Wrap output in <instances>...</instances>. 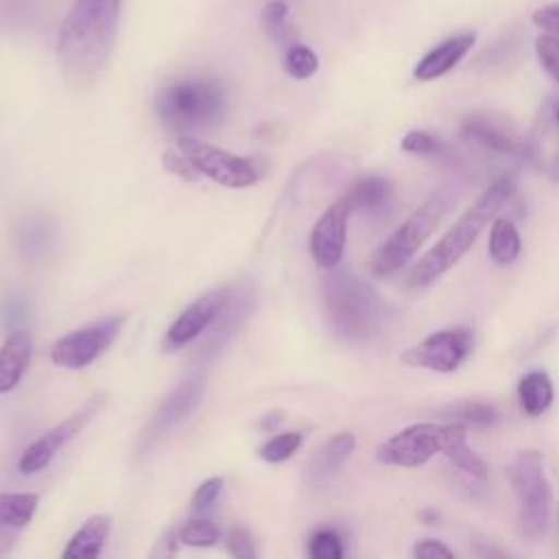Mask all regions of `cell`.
<instances>
[{
  "label": "cell",
  "instance_id": "obj_32",
  "mask_svg": "<svg viewBox=\"0 0 559 559\" xmlns=\"http://www.w3.org/2000/svg\"><path fill=\"white\" fill-rule=\"evenodd\" d=\"M443 148L445 146L435 135H430L428 131L415 129V131H408L402 138V151H406L411 155H430V157L437 155V157H441Z\"/></svg>",
  "mask_w": 559,
  "mask_h": 559
},
{
  "label": "cell",
  "instance_id": "obj_10",
  "mask_svg": "<svg viewBox=\"0 0 559 559\" xmlns=\"http://www.w3.org/2000/svg\"><path fill=\"white\" fill-rule=\"evenodd\" d=\"M443 450V426L413 424L378 445L376 459L395 467H419Z\"/></svg>",
  "mask_w": 559,
  "mask_h": 559
},
{
  "label": "cell",
  "instance_id": "obj_13",
  "mask_svg": "<svg viewBox=\"0 0 559 559\" xmlns=\"http://www.w3.org/2000/svg\"><path fill=\"white\" fill-rule=\"evenodd\" d=\"M201 397H203V380L199 376H192L183 380L177 389H173L170 395L159 404V408L146 424L144 432L140 435V450L151 448L168 430L181 424L199 406Z\"/></svg>",
  "mask_w": 559,
  "mask_h": 559
},
{
  "label": "cell",
  "instance_id": "obj_24",
  "mask_svg": "<svg viewBox=\"0 0 559 559\" xmlns=\"http://www.w3.org/2000/svg\"><path fill=\"white\" fill-rule=\"evenodd\" d=\"M391 197H393L391 181L384 177H378V175L358 179L345 194L352 210H362V212L382 210L391 201Z\"/></svg>",
  "mask_w": 559,
  "mask_h": 559
},
{
  "label": "cell",
  "instance_id": "obj_38",
  "mask_svg": "<svg viewBox=\"0 0 559 559\" xmlns=\"http://www.w3.org/2000/svg\"><path fill=\"white\" fill-rule=\"evenodd\" d=\"M413 555L415 557H454V550H450L443 542L439 539H432V537H426V539H419L415 546H413Z\"/></svg>",
  "mask_w": 559,
  "mask_h": 559
},
{
  "label": "cell",
  "instance_id": "obj_17",
  "mask_svg": "<svg viewBox=\"0 0 559 559\" xmlns=\"http://www.w3.org/2000/svg\"><path fill=\"white\" fill-rule=\"evenodd\" d=\"M474 39H476L474 33H459V35L443 39L441 44H437L430 52H426L417 61L413 76L417 81H432V79L443 76L469 52V48L474 46Z\"/></svg>",
  "mask_w": 559,
  "mask_h": 559
},
{
  "label": "cell",
  "instance_id": "obj_22",
  "mask_svg": "<svg viewBox=\"0 0 559 559\" xmlns=\"http://www.w3.org/2000/svg\"><path fill=\"white\" fill-rule=\"evenodd\" d=\"M111 528V518L107 513H98L85 520V524L72 535V539L68 542V546L63 548V557L66 559H90V557H98L107 535Z\"/></svg>",
  "mask_w": 559,
  "mask_h": 559
},
{
  "label": "cell",
  "instance_id": "obj_14",
  "mask_svg": "<svg viewBox=\"0 0 559 559\" xmlns=\"http://www.w3.org/2000/svg\"><path fill=\"white\" fill-rule=\"evenodd\" d=\"M229 290H231V288L225 286V288L205 293V295H201L199 299H194V301L170 323V328H168L166 334H164L162 347H164L166 352H175V349L188 345L190 341H194L201 332H205L207 325L214 321L218 308H221L223 301L227 299Z\"/></svg>",
  "mask_w": 559,
  "mask_h": 559
},
{
  "label": "cell",
  "instance_id": "obj_31",
  "mask_svg": "<svg viewBox=\"0 0 559 559\" xmlns=\"http://www.w3.org/2000/svg\"><path fill=\"white\" fill-rule=\"evenodd\" d=\"M343 552V539L332 528H319L308 539V555L312 559H341Z\"/></svg>",
  "mask_w": 559,
  "mask_h": 559
},
{
  "label": "cell",
  "instance_id": "obj_37",
  "mask_svg": "<svg viewBox=\"0 0 559 559\" xmlns=\"http://www.w3.org/2000/svg\"><path fill=\"white\" fill-rule=\"evenodd\" d=\"M533 22H535V26H539L552 35H559V2L537 9L533 13Z\"/></svg>",
  "mask_w": 559,
  "mask_h": 559
},
{
  "label": "cell",
  "instance_id": "obj_8",
  "mask_svg": "<svg viewBox=\"0 0 559 559\" xmlns=\"http://www.w3.org/2000/svg\"><path fill=\"white\" fill-rule=\"evenodd\" d=\"M474 345V334L469 328H448L439 330L417 345L402 352L400 360L408 367H424L439 373H450L461 367Z\"/></svg>",
  "mask_w": 559,
  "mask_h": 559
},
{
  "label": "cell",
  "instance_id": "obj_3",
  "mask_svg": "<svg viewBox=\"0 0 559 559\" xmlns=\"http://www.w3.org/2000/svg\"><path fill=\"white\" fill-rule=\"evenodd\" d=\"M227 109V94L214 76H186L164 85L155 96L159 120L179 135L214 129Z\"/></svg>",
  "mask_w": 559,
  "mask_h": 559
},
{
  "label": "cell",
  "instance_id": "obj_41",
  "mask_svg": "<svg viewBox=\"0 0 559 559\" xmlns=\"http://www.w3.org/2000/svg\"><path fill=\"white\" fill-rule=\"evenodd\" d=\"M552 116H555V122H557V129H559V100L552 105Z\"/></svg>",
  "mask_w": 559,
  "mask_h": 559
},
{
  "label": "cell",
  "instance_id": "obj_20",
  "mask_svg": "<svg viewBox=\"0 0 559 559\" xmlns=\"http://www.w3.org/2000/svg\"><path fill=\"white\" fill-rule=\"evenodd\" d=\"M356 448V437L352 432H338L330 437L310 459L308 463V476L314 483H323L330 476H334L341 465L349 459V454Z\"/></svg>",
  "mask_w": 559,
  "mask_h": 559
},
{
  "label": "cell",
  "instance_id": "obj_1",
  "mask_svg": "<svg viewBox=\"0 0 559 559\" xmlns=\"http://www.w3.org/2000/svg\"><path fill=\"white\" fill-rule=\"evenodd\" d=\"M122 0H74L61 22L57 59L72 87H90L103 74L116 41Z\"/></svg>",
  "mask_w": 559,
  "mask_h": 559
},
{
  "label": "cell",
  "instance_id": "obj_7",
  "mask_svg": "<svg viewBox=\"0 0 559 559\" xmlns=\"http://www.w3.org/2000/svg\"><path fill=\"white\" fill-rule=\"evenodd\" d=\"M177 146L201 175L225 188H247L260 177L258 168L249 159L207 144L194 135H179Z\"/></svg>",
  "mask_w": 559,
  "mask_h": 559
},
{
  "label": "cell",
  "instance_id": "obj_21",
  "mask_svg": "<svg viewBox=\"0 0 559 559\" xmlns=\"http://www.w3.org/2000/svg\"><path fill=\"white\" fill-rule=\"evenodd\" d=\"M31 360V341L22 332H13L0 347V395L9 393L24 376Z\"/></svg>",
  "mask_w": 559,
  "mask_h": 559
},
{
  "label": "cell",
  "instance_id": "obj_28",
  "mask_svg": "<svg viewBox=\"0 0 559 559\" xmlns=\"http://www.w3.org/2000/svg\"><path fill=\"white\" fill-rule=\"evenodd\" d=\"M441 415L445 419H456L461 424H472V426H491L498 419V411L485 402H461L456 406L441 411Z\"/></svg>",
  "mask_w": 559,
  "mask_h": 559
},
{
  "label": "cell",
  "instance_id": "obj_2",
  "mask_svg": "<svg viewBox=\"0 0 559 559\" xmlns=\"http://www.w3.org/2000/svg\"><path fill=\"white\" fill-rule=\"evenodd\" d=\"M513 179L500 177L496 179L478 199L476 203L441 236V240L419 260L413 264L408 273L411 288H426L437 282L443 273H448L476 242L485 225L498 214V210L511 199L513 194Z\"/></svg>",
  "mask_w": 559,
  "mask_h": 559
},
{
  "label": "cell",
  "instance_id": "obj_26",
  "mask_svg": "<svg viewBox=\"0 0 559 559\" xmlns=\"http://www.w3.org/2000/svg\"><path fill=\"white\" fill-rule=\"evenodd\" d=\"M260 24L266 33L269 39H273L277 46H286V50L290 46H295V37H293V31H290V24H288V4L282 2V0H273V2H266L262 13H260Z\"/></svg>",
  "mask_w": 559,
  "mask_h": 559
},
{
  "label": "cell",
  "instance_id": "obj_16",
  "mask_svg": "<svg viewBox=\"0 0 559 559\" xmlns=\"http://www.w3.org/2000/svg\"><path fill=\"white\" fill-rule=\"evenodd\" d=\"M37 504V493H0V557L15 546L31 524Z\"/></svg>",
  "mask_w": 559,
  "mask_h": 559
},
{
  "label": "cell",
  "instance_id": "obj_36",
  "mask_svg": "<svg viewBox=\"0 0 559 559\" xmlns=\"http://www.w3.org/2000/svg\"><path fill=\"white\" fill-rule=\"evenodd\" d=\"M164 168L166 170H170L173 175H177V177H181V179H186V181H197L199 179V170L194 168V164L183 155V153H173V151H168V153H164Z\"/></svg>",
  "mask_w": 559,
  "mask_h": 559
},
{
  "label": "cell",
  "instance_id": "obj_27",
  "mask_svg": "<svg viewBox=\"0 0 559 559\" xmlns=\"http://www.w3.org/2000/svg\"><path fill=\"white\" fill-rule=\"evenodd\" d=\"M218 539H221L218 526L205 515H194L177 528V542L186 546L207 548V546H214Z\"/></svg>",
  "mask_w": 559,
  "mask_h": 559
},
{
  "label": "cell",
  "instance_id": "obj_6",
  "mask_svg": "<svg viewBox=\"0 0 559 559\" xmlns=\"http://www.w3.org/2000/svg\"><path fill=\"white\" fill-rule=\"evenodd\" d=\"M452 192H432L371 255V273L378 277H389L397 273L417 249L430 238L441 218L452 207Z\"/></svg>",
  "mask_w": 559,
  "mask_h": 559
},
{
  "label": "cell",
  "instance_id": "obj_30",
  "mask_svg": "<svg viewBox=\"0 0 559 559\" xmlns=\"http://www.w3.org/2000/svg\"><path fill=\"white\" fill-rule=\"evenodd\" d=\"M319 68V59L317 55L308 48V46H301V44H295L286 50V57H284V70L293 76V79H308L317 72Z\"/></svg>",
  "mask_w": 559,
  "mask_h": 559
},
{
  "label": "cell",
  "instance_id": "obj_11",
  "mask_svg": "<svg viewBox=\"0 0 559 559\" xmlns=\"http://www.w3.org/2000/svg\"><path fill=\"white\" fill-rule=\"evenodd\" d=\"M103 404H105V395L103 393L94 395L74 415H70L68 419H63L61 424H57L55 428L44 432L39 439H35L22 452V456L17 461V469L22 474H37V472H41L55 459V454L100 411Z\"/></svg>",
  "mask_w": 559,
  "mask_h": 559
},
{
  "label": "cell",
  "instance_id": "obj_35",
  "mask_svg": "<svg viewBox=\"0 0 559 559\" xmlns=\"http://www.w3.org/2000/svg\"><path fill=\"white\" fill-rule=\"evenodd\" d=\"M225 546L229 550V555L238 557V559H251L255 557V548H253V539L249 535L247 528L242 526H234L227 531L225 535Z\"/></svg>",
  "mask_w": 559,
  "mask_h": 559
},
{
  "label": "cell",
  "instance_id": "obj_34",
  "mask_svg": "<svg viewBox=\"0 0 559 559\" xmlns=\"http://www.w3.org/2000/svg\"><path fill=\"white\" fill-rule=\"evenodd\" d=\"M221 489H223V478H221V476H212V478L203 480V483L197 487V491H194V496H192V500H190L192 513H194V515H207L210 509L214 507V502H216Z\"/></svg>",
  "mask_w": 559,
  "mask_h": 559
},
{
  "label": "cell",
  "instance_id": "obj_39",
  "mask_svg": "<svg viewBox=\"0 0 559 559\" xmlns=\"http://www.w3.org/2000/svg\"><path fill=\"white\" fill-rule=\"evenodd\" d=\"M46 242H48V238H46V229H44V225H31V227H26V229H24L22 247H24L26 251H33V249L41 251V249L46 247Z\"/></svg>",
  "mask_w": 559,
  "mask_h": 559
},
{
  "label": "cell",
  "instance_id": "obj_4",
  "mask_svg": "<svg viewBox=\"0 0 559 559\" xmlns=\"http://www.w3.org/2000/svg\"><path fill=\"white\" fill-rule=\"evenodd\" d=\"M323 304L330 328L347 341L371 338L384 319L380 295L347 269H330L323 280Z\"/></svg>",
  "mask_w": 559,
  "mask_h": 559
},
{
  "label": "cell",
  "instance_id": "obj_40",
  "mask_svg": "<svg viewBox=\"0 0 559 559\" xmlns=\"http://www.w3.org/2000/svg\"><path fill=\"white\" fill-rule=\"evenodd\" d=\"M280 421H282V413L273 411V413H266V415L260 419V428H262V430H271V428H275Z\"/></svg>",
  "mask_w": 559,
  "mask_h": 559
},
{
  "label": "cell",
  "instance_id": "obj_5",
  "mask_svg": "<svg viewBox=\"0 0 559 559\" xmlns=\"http://www.w3.org/2000/svg\"><path fill=\"white\" fill-rule=\"evenodd\" d=\"M509 483L518 498V526L520 535L537 544L548 533L552 489L544 469V459L535 450H524L507 465Z\"/></svg>",
  "mask_w": 559,
  "mask_h": 559
},
{
  "label": "cell",
  "instance_id": "obj_12",
  "mask_svg": "<svg viewBox=\"0 0 559 559\" xmlns=\"http://www.w3.org/2000/svg\"><path fill=\"white\" fill-rule=\"evenodd\" d=\"M352 212V205L343 197L336 203H332L314 223L310 231V253L321 269L338 266L345 251L347 221Z\"/></svg>",
  "mask_w": 559,
  "mask_h": 559
},
{
  "label": "cell",
  "instance_id": "obj_29",
  "mask_svg": "<svg viewBox=\"0 0 559 559\" xmlns=\"http://www.w3.org/2000/svg\"><path fill=\"white\" fill-rule=\"evenodd\" d=\"M299 445H301V432H282V435L271 437L266 443H262L258 454L266 463H282V461L290 459Z\"/></svg>",
  "mask_w": 559,
  "mask_h": 559
},
{
  "label": "cell",
  "instance_id": "obj_25",
  "mask_svg": "<svg viewBox=\"0 0 559 559\" xmlns=\"http://www.w3.org/2000/svg\"><path fill=\"white\" fill-rule=\"evenodd\" d=\"M520 234L509 218H496L489 236V255L498 264H509L520 255Z\"/></svg>",
  "mask_w": 559,
  "mask_h": 559
},
{
  "label": "cell",
  "instance_id": "obj_18",
  "mask_svg": "<svg viewBox=\"0 0 559 559\" xmlns=\"http://www.w3.org/2000/svg\"><path fill=\"white\" fill-rule=\"evenodd\" d=\"M249 304H251V293L249 290H234V288L229 290L227 299L223 301L214 321L210 323L212 332L205 341L203 354H207V356L216 354L234 336V332L240 328L242 319L249 312Z\"/></svg>",
  "mask_w": 559,
  "mask_h": 559
},
{
  "label": "cell",
  "instance_id": "obj_23",
  "mask_svg": "<svg viewBox=\"0 0 559 559\" xmlns=\"http://www.w3.org/2000/svg\"><path fill=\"white\" fill-rule=\"evenodd\" d=\"M518 400L526 415L537 417L548 411L552 402V382L546 371H528L518 382Z\"/></svg>",
  "mask_w": 559,
  "mask_h": 559
},
{
  "label": "cell",
  "instance_id": "obj_9",
  "mask_svg": "<svg viewBox=\"0 0 559 559\" xmlns=\"http://www.w3.org/2000/svg\"><path fill=\"white\" fill-rule=\"evenodd\" d=\"M124 323V317H109L98 323H92L87 328H81L76 332H70L61 336L52 349L50 358L57 367L66 369H83L90 362H94L118 336L120 328Z\"/></svg>",
  "mask_w": 559,
  "mask_h": 559
},
{
  "label": "cell",
  "instance_id": "obj_19",
  "mask_svg": "<svg viewBox=\"0 0 559 559\" xmlns=\"http://www.w3.org/2000/svg\"><path fill=\"white\" fill-rule=\"evenodd\" d=\"M454 465H459L465 474L476 480H487L489 469L485 461L469 448L465 424L454 421L443 426V450H441Z\"/></svg>",
  "mask_w": 559,
  "mask_h": 559
},
{
  "label": "cell",
  "instance_id": "obj_15",
  "mask_svg": "<svg viewBox=\"0 0 559 559\" xmlns=\"http://www.w3.org/2000/svg\"><path fill=\"white\" fill-rule=\"evenodd\" d=\"M461 133L465 140H469L487 151H493V153L515 155V153L524 151V142L520 140L515 129L511 124H507L504 120H498L487 114L469 116L463 122Z\"/></svg>",
  "mask_w": 559,
  "mask_h": 559
},
{
  "label": "cell",
  "instance_id": "obj_33",
  "mask_svg": "<svg viewBox=\"0 0 559 559\" xmlns=\"http://www.w3.org/2000/svg\"><path fill=\"white\" fill-rule=\"evenodd\" d=\"M535 52L544 70L559 83V37L552 33L539 35L535 39Z\"/></svg>",
  "mask_w": 559,
  "mask_h": 559
}]
</instances>
